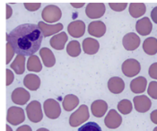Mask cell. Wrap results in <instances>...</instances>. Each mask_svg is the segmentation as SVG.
Instances as JSON below:
<instances>
[{
	"label": "cell",
	"instance_id": "1",
	"mask_svg": "<svg viewBox=\"0 0 157 131\" xmlns=\"http://www.w3.org/2000/svg\"><path fill=\"white\" fill-rule=\"evenodd\" d=\"M6 40L16 54L32 56L40 50L43 36L38 25L24 24L11 31Z\"/></svg>",
	"mask_w": 157,
	"mask_h": 131
},
{
	"label": "cell",
	"instance_id": "2",
	"mask_svg": "<svg viewBox=\"0 0 157 131\" xmlns=\"http://www.w3.org/2000/svg\"><path fill=\"white\" fill-rule=\"evenodd\" d=\"M61 17L62 11L58 6L55 5L46 6L41 12V18L43 22L47 24H56L60 20Z\"/></svg>",
	"mask_w": 157,
	"mask_h": 131
},
{
	"label": "cell",
	"instance_id": "3",
	"mask_svg": "<svg viewBox=\"0 0 157 131\" xmlns=\"http://www.w3.org/2000/svg\"><path fill=\"white\" fill-rule=\"evenodd\" d=\"M90 118V112L89 108L87 105L83 104L78 108L75 112H73L72 115L69 117V125L73 128H76L83 124L84 122L87 121Z\"/></svg>",
	"mask_w": 157,
	"mask_h": 131
},
{
	"label": "cell",
	"instance_id": "4",
	"mask_svg": "<svg viewBox=\"0 0 157 131\" xmlns=\"http://www.w3.org/2000/svg\"><path fill=\"white\" fill-rule=\"evenodd\" d=\"M28 119L33 123H38L43 119L42 107L39 101H32L26 107Z\"/></svg>",
	"mask_w": 157,
	"mask_h": 131
},
{
	"label": "cell",
	"instance_id": "5",
	"mask_svg": "<svg viewBox=\"0 0 157 131\" xmlns=\"http://www.w3.org/2000/svg\"><path fill=\"white\" fill-rule=\"evenodd\" d=\"M121 70L123 75L127 77H134L141 71V65L138 60L135 59H128L122 63Z\"/></svg>",
	"mask_w": 157,
	"mask_h": 131
},
{
	"label": "cell",
	"instance_id": "6",
	"mask_svg": "<svg viewBox=\"0 0 157 131\" xmlns=\"http://www.w3.org/2000/svg\"><path fill=\"white\" fill-rule=\"evenodd\" d=\"M45 115L50 119H58L61 114L60 104L54 99H47L43 103Z\"/></svg>",
	"mask_w": 157,
	"mask_h": 131
},
{
	"label": "cell",
	"instance_id": "7",
	"mask_svg": "<svg viewBox=\"0 0 157 131\" xmlns=\"http://www.w3.org/2000/svg\"><path fill=\"white\" fill-rule=\"evenodd\" d=\"M106 12V7L103 3H89L85 7V14L88 18L96 20L101 18Z\"/></svg>",
	"mask_w": 157,
	"mask_h": 131
},
{
	"label": "cell",
	"instance_id": "8",
	"mask_svg": "<svg viewBox=\"0 0 157 131\" xmlns=\"http://www.w3.org/2000/svg\"><path fill=\"white\" fill-rule=\"evenodd\" d=\"M6 120L9 124L13 126H17L23 123L25 120V113L24 110L20 107L13 106L7 110Z\"/></svg>",
	"mask_w": 157,
	"mask_h": 131
},
{
	"label": "cell",
	"instance_id": "9",
	"mask_svg": "<svg viewBox=\"0 0 157 131\" xmlns=\"http://www.w3.org/2000/svg\"><path fill=\"white\" fill-rule=\"evenodd\" d=\"M38 27L40 29V31L41 32L43 37H49V36H53L59 33L62 32L64 25L61 23H56L54 24H47L45 22H39L38 23Z\"/></svg>",
	"mask_w": 157,
	"mask_h": 131
},
{
	"label": "cell",
	"instance_id": "10",
	"mask_svg": "<svg viewBox=\"0 0 157 131\" xmlns=\"http://www.w3.org/2000/svg\"><path fill=\"white\" fill-rule=\"evenodd\" d=\"M140 37L135 33H128L123 37L122 45L128 51H134L140 46Z\"/></svg>",
	"mask_w": 157,
	"mask_h": 131
},
{
	"label": "cell",
	"instance_id": "11",
	"mask_svg": "<svg viewBox=\"0 0 157 131\" xmlns=\"http://www.w3.org/2000/svg\"><path fill=\"white\" fill-rule=\"evenodd\" d=\"M133 103L135 110L140 113L147 112L152 106V102L150 98L144 94L135 96L133 99Z\"/></svg>",
	"mask_w": 157,
	"mask_h": 131
},
{
	"label": "cell",
	"instance_id": "12",
	"mask_svg": "<svg viewBox=\"0 0 157 131\" xmlns=\"http://www.w3.org/2000/svg\"><path fill=\"white\" fill-rule=\"evenodd\" d=\"M31 98L30 93L24 89L23 87H18L15 88L12 92L11 94V99L13 103L17 104V105H24L26 104Z\"/></svg>",
	"mask_w": 157,
	"mask_h": 131
},
{
	"label": "cell",
	"instance_id": "13",
	"mask_svg": "<svg viewBox=\"0 0 157 131\" xmlns=\"http://www.w3.org/2000/svg\"><path fill=\"white\" fill-rule=\"evenodd\" d=\"M86 26L82 20H75L67 25V33L73 38H81L85 35Z\"/></svg>",
	"mask_w": 157,
	"mask_h": 131
},
{
	"label": "cell",
	"instance_id": "14",
	"mask_svg": "<svg viewBox=\"0 0 157 131\" xmlns=\"http://www.w3.org/2000/svg\"><path fill=\"white\" fill-rule=\"evenodd\" d=\"M104 124L108 129H118L122 124V117L116 110L112 109L106 115L104 119Z\"/></svg>",
	"mask_w": 157,
	"mask_h": 131
},
{
	"label": "cell",
	"instance_id": "15",
	"mask_svg": "<svg viewBox=\"0 0 157 131\" xmlns=\"http://www.w3.org/2000/svg\"><path fill=\"white\" fill-rule=\"evenodd\" d=\"M106 25L101 21H93L88 24L87 31L88 33L93 37L95 38H101L106 33Z\"/></svg>",
	"mask_w": 157,
	"mask_h": 131
},
{
	"label": "cell",
	"instance_id": "16",
	"mask_svg": "<svg viewBox=\"0 0 157 131\" xmlns=\"http://www.w3.org/2000/svg\"><path fill=\"white\" fill-rule=\"evenodd\" d=\"M153 30V24L149 17H142L136 24V31L141 36H148Z\"/></svg>",
	"mask_w": 157,
	"mask_h": 131
},
{
	"label": "cell",
	"instance_id": "17",
	"mask_svg": "<svg viewBox=\"0 0 157 131\" xmlns=\"http://www.w3.org/2000/svg\"><path fill=\"white\" fill-rule=\"evenodd\" d=\"M67 40H68V36L67 34V33L62 31L51 37L49 40V44L51 48H53L56 50H62L66 47Z\"/></svg>",
	"mask_w": 157,
	"mask_h": 131
},
{
	"label": "cell",
	"instance_id": "18",
	"mask_svg": "<svg viewBox=\"0 0 157 131\" xmlns=\"http://www.w3.org/2000/svg\"><path fill=\"white\" fill-rule=\"evenodd\" d=\"M82 48L85 54L94 55L100 49V42L94 38H85L82 43Z\"/></svg>",
	"mask_w": 157,
	"mask_h": 131
},
{
	"label": "cell",
	"instance_id": "19",
	"mask_svg": "<svg viewBox=\"0 0 157 131\" xmlns=\"http://www.w3.org/2000/svg\"><path fill=\"white\" fill-rule=\"evenodd\" d=\"M108 89L113 94H120L125 89V82L119 76H112L108 81Z\"/></svg>",
	"mask_w": 157,
	"mask_h": 131
},
{
	"label": "cell",
	"instance_id": "20",
	"mask_svg": "<svg viewBox=\"0 0 157 131\" xmlns=\"http://www.w3.org/2000/svg\"><path fill=\"white\" fill-rule=\"evenodd\" d=\"M108 103L103 100H96L91 105L92 114L96 118L103 117L108 110Z\"/></svg>",
	"mask_w": 157,
	"mask_h": 131
},
{
	"label": "cell",
	"instance_id": "21",
	"mask_svg": "<svg viewBox=\"0 0 157 131\" xmlns=\"http://www.w3.org/2000/svg\"><path fill=\"white\" fill-rule=\"evenodd\" d=\"M40 56L41 58L42 63L46 67H52L55 66L56 64V58L54 53L52 52V50H50L47 47H43V48H40Z\"/></svg>",
	"mask_w": 157,
	"mask_h": 131
},
{
	"label": "cell",
	"instance_id": "22",
	"mask_svg": "<svg viewBox=\"0 0 157 131\" xmlns=\"http://www.w3.org/2000/svg\"><path fill=\"white\" fill-rule=\"evenodd\" d=\"M147 87V80L144 76H137L130 82V90L134 94H139L145 93Z\"/></svg>",
	"mask_w": 157,
	"mask_h": 131
},
{
	"label": "cell",
	"instance_id": "23",
	"mask_svg": "<svg viewBox=\"0 0 157 131\" xmlns=\"http://www.w3.org/2000/svg\"><path fill=\"white\" fill-rule=\"evenodd\" d=\"M40 78L35 74H28L24 76V85L31 91H37L40 86Z\"/></svg>",
	"mask_w": 157,
	"mask_h": 131
},
{
	"label": "cell",
	"instance_id": "24",
	"mask_svg": "<svg viewBox=\"0 0 157 131\" xmlns=\"http://www.w3.org/2000/svg\"><path fill=\"white\" fill-rule=\"evenodd\" d=\"M25 62H26L25 56L17 54V56L14 58L13 61L11 63L10 67L15 74L23 75L25 71Z\"/></svg>",
	"mask_w": 157,
	"mask_h": 131
},
{
	"label": "cell",
	"instance_id": "25",
	"mask_svg": "<svg viewBox=\"0 0 157 131\" xmlns=\"http://www.w3.org/2000/svg\"><path fill=\"white\" fill-rule=\"evenodd\" d=\"M143 50L145 54L154 56L157 54V39L155 37H148L143 42Z\"/></svg>",
	"mask_w": 157,
	"mask_h": 131
},
{
	"label": "cell",
	"instance_id": "26",
	"mask_svg": "<svg viewBox=\"0 0 157 131\" xmlns=\"http://www.w3.org/2000/svg\"><path fill=\"white\" fill-rule=\"evenodd\" d=\"M128 6V13L133 18H140L146 12V6L144 3H131Z\"/></svg>",
	"mask_w": 157,
	"mask_h": 131
},
{
	"label": "cell",
	"instance_id": "27",
	"mask_svg": "<svg viewBox=\"0 0 157 131\" xmlns=\"http://www.w3.org/2000/svg\"><path fill=\"white\" fill-rule=\"evenodd\" d=\"M79 98L75 94H67L63 99L62 105L65 110L71 111L74 109L78 106L79 104Z\"/></svg>",
	"mask_w": 157,
	"mask_h": 131
},
{
	"label": "cell",
	"instance_id": "28",
	"mask_svg": "<svg viewBox=\"0 0 157 131\" xmlns=\"http://www.w3.org/2000/svg\"><path fill=\"white\" fill-rule=\"evenodd\" d=\"M27 70L30 72H35L39 73L42 70V64L40 62V58L36 55H32L27 60L26 64Z\"/></svg>",
	"mask_w": 157,
	"mask_h": 131
},
{
	"label": "cell",
	"instance_id": "29",
	"mask_svg": "<svg viewBox=\"0 0 157 131\" xmlns=\"http://www.w3.org/2000/svg\"><path fill=\"white\" fill-rule=\"evenodd\" d=\"M81 52H82V48H81V44L79 41L73 40L67 43V53L68 56H70L72 58H76L81 54Z\"/></svg>",
	"mask_w": 157,
	"mask_h": 131
},
{
	"label": "cell",
	"instance_id": "30",
	"mask_svg": "<svg viewBox=\"0 0 157 131\" xmlns=\"http://www.w3.org/2000/svg\"><path fill=\"white\" fill-rule=\"evenodd\" d=\"M132 110H133V104L128 99L121 100V102L118 103V110L123 115L129 114L132 111Z\"/></svg>",
	"mask_w": 157,
	"mask_h": 131
},
{
	"label": "cell",
	"instance_id": "31",
	"mask_svg": "<svg viewBox=\"0 0 157 131\" xmlns=\"http://www.w3.org/2000/svg\"><path fill=\"white\" fill-rule=\"evenodd\" d=\"M77 131H101V128L98 123L91 121L84 124Z\"/></svg>",
	"mask_w": 157,
	"mask_h": 131
},
{
	"label": "cell",
	"instance_id": "32",
	"mask_svg": "<svg viewBox=\"0 0 157 131\" xmlns=\"http://www.w3.org/2000/svg\"><path fill=\"white\" fill-rule=\"evenodd\" d=\"M147 94L152 99L157 100V81H152L148 84Z\"/></svg>",
	"mask_w": 157,
	"mask_h": 131
},
{
	"label": "cell",
	"instance_id": "33",
	"mask_svg": "<svg viewBox=\"0 0 157 131\" xmlns=\"http://www.w3.org/2000/svg\"><path fill=\"white\" fill-rule=\"evenodd\" d=\"M128 5L127 3H109V6L110 7V9L115 11V12L124 11L128 7Z\"/></svg>",
	"mask_w": 157,
	"mask_h": 131
},
{
	"label": "cell",
	"instance_id": "34",
	"mask_svg": "<svg viewBox=\"0 0 157 131\" xmlns=\"http://www.w3.org/2000/svg\"><path fill=\"white\" fill-rule=\"evenodd\" d=\"M24 6L26 10L30 12H35L40 8L41 4L40 3H24Z\"/></svg>",
	"mask_w": 157,
	"mask_h": 131
},
{
	"label": "cell",
	"instance_id": "35",
	"mask_svg": "<svg viewBox=\"0 0 157 131\" xmlns=\"http://www.w3.org/2000/svg\"><path fill=\"white\" fill-rule=\"evenodd\" d=\"M14 50L11 46V44L9 42L6 43V64L8 65L11 61H12L13 58L14 56Z\"/></svg>",
	"mask_w": 157,
	"mask_h": 131
},
{
	"label": "cell",
	"instance_id": "36",
	"mask_svg": "<svg viewBox=\"0 0 157 131\" xmlns=\"http://www.w3.org/2000/svg\"><path fill=\"white\" fill-rule=\"evenodd\" d=\"M148 74H149L151 78L157 80V62L153 63L150 66V67L148 69Z\"/></svg>",
	"mask_w": 157,
	"mask_h": 131
},
{
	"label": "cell",
	"instance_id": "37",
	"mask_svg": "<svg viewBox=\"0 0 157 131\" xmlns=\"http://www.w3.org/2000/svg\"><path fill=\"white\" fill-rule=\"evenodd\" d=\"M6 85L9 86L10 84H12L13 80H14V75H13L12 70H10L8 68L6 70Z\"/></svg>",
	"mask_w": 157,
	"mask_h": 131
},
{
	"label": "cell",
	"instance_id": "38",
	"mask_svg": "<svg viewBox=\"0 0 157 131\" xmlns=\"http://www.w3.org/2000/svg\"><path fill=\"white\" fill-rule=\"evenodd\" d=\"M151 19L155 24H157V6L154 7L151 11Z\"/></svg>",
	"mask_w": 157,
	"mask_h": 131
},
{
	"label": "cell",
	"instance_id": "39",
	"mask_svg": "<svg viewBox=\"0 0 157 131\" xmlns=\"http://www.w3.org/2000/svg\"><path fill=\"white\" fill-rule=\"evenodd\" d=\"M150 119L153 123L157 124V110H155L150 114Z\"/></svg>",
	"mask_w": 157,
	"mask_h": 131
},
{
	"label": "cell",
	"instance_id": "40",
	"mask_svg": "<svg viewBox=\"0 0 157 131\" xmlns=\"http://www.w3.org/2000/svg\"><path fill=\"white\" fill-rule=\"evenodd\" d=\"M6 19L8 20L9 18H11V16L13 15V9L8 4H6Z\"/></svg>",
	"mask_w": 157,
	"mask_h": 131
},
{
	"label": "cell",
	"instance_id": "41",
	"mask_svg": "<svg viewBox=\"0 0 157 131\" xmlns=\"http://www.w3.org/2000/svg\"><path fill=\"white\" fill-rule=\"evenodd\" d=\"M16 131H33V129L29 125H23V126L19 127L16 129Z\"/></svg>",
	"mask_w": 157,
	"mask_h": 131
},
{
	"label": "cell",
	"instance_id": "42",
	"mask_svg": "<svg viewBox=\"0 0 157 131\" xmlns=\"http://www.w3.org/2000/svg\"><path fill=\"white\" fill-rule=\"evenodd\" d=\"M70 5H71V6L75 7V8H82L85 6V3H71Z\"/></svg>",
	"mask_w": 157,
	"mask_h": 131
},
{
	"label": "cell",
	"instance_id": "43",
	"mask_svg": "<svg viewBox=\"0 0 157 131\" xmlns=\"http://www.w3.org/2000/svg\"><path fill=\"white\" fill-rule=\"evenodd\" d=\"M36 131H49L48 129H45V128H40V129H38Z\"/></svg>",
	"mask_w": 157,
	"mask_h": 131
},
{
	"label": "cell",
	"instance_id": "44",
	"mask_svg": "<svg viewBox=\"0 0 157 131\" xmlns=\"http://www.w3.org/2000/svg\"><path fill=\"white\" fill-rule=\"evenodd\" d=\"M6 131H13L12 128H11V127H10L9 125H8V124H7V125L6 126Z\"/></svg>",
	"mask_w": 157,
	"mask_h": 131
},
{
	"label": "cell",
	"instance_id": "45",
	"mask_svg": "<svg viewBox=\"0 0 157 131\" xmlns=\"http://www.w3.org/2000/svg\"><path fill=\"white\" fill-rule=\"evenodd\" d=\"M153 131H157V127H155V128L154 129V130H153Z\"/></svg>",
	"mask_w": 157,
	"mask_h": 131
}]
</instances>
